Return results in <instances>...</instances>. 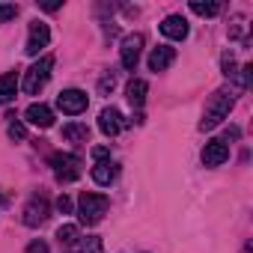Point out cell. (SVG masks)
<instances>
[{
  "label": "cell",
  "instance_id": "12",
  "mask_svg": "<svg viewBox=\"0 0 253 253\" xmlns=\"http://www.w3.org/2000/svg\"><path fill=\"white\" fill-rule=\"evenodd\" d=\"M161 33H164L167 39H176V42H182V39L188 36V21H185L182 15H167V18L161 21Z\"/></svg>",
  "mask_w": 253,
  "mask_h": 253
},
{
  "label": "cell",
  "instance_id": "11",
  "mask_svg": "<svg viewBox=\"0 0 253 253\" xmlns=\"http://www.w3.org/2000/svg\"><path fill=\"white\" fill-rule=\"evenodd\" d=\"M24 119L30 125H39V128H51V125H54V110L48 104H30L24 110Z\"/></svg>",
  "mask_w": 253,
  "mask_h": 253
},
{
  "label": "cell",
  "instance_id": "19",
  "mask_svg": "<svg viewBox=\"0 0 253 253\" xmlns=\"http://www.w3.org/2000/svg\"><path fill=\"white\" fill-rule=\"evenodd\" d=\"M81 238V229L75 226V223H63L60 229H57V241L63 244V247H69V244H75Z\"/></svg>",
  "mask_w": 253,
  "mask_h": 253
},
{
  "label": "cell",
  "instance_id": "27",
  "mask_svg": "<svg viewBox=\"0 0 253 253\" xmlns=\"http://www.w3.org/2000/svg\"><path fill=\"white\" fill-rule=\"evenodd\" d=\"M57 209H60V211H63V214H69V211H72V200H69V197H66V194H63V197H60V200H57Z\"/></svg>",
  "mask_w": 253,
  "mask_h": 253
},
{
  "label": "cell",
  "instance_id": "21",
  "mask_svg": "<svg viewBox=\"0 0 253 253\" xmlns=\"http://www.w3.org/2000/svg\"><path fill=\"white\" fill-rule=\"evenodd\" d=\"M9 137H12V140H24V137H27L24 122H18V119H12V122H9Z\"/></svg>",
  "mask_w": 253,
  "mask_h": 253
},
{
  "label": "cell",
  "instance_id": "7",
  "mask_svg": "<svg viewBox=\"0 0 253 253\" xmlns=\"http://www.w3.org/2000/svg\"><path fill=\"white\" fill-rule=\"evenodd\" d=\"M140 51H143V33H131V36H125L122 39V48H119V60L125 69H137L140 63Z\"/></svg>",
  "mask_w": 253,
  "mask_h": 253
},
{
  "label": "cell",
  "instance_id": "15",
  "mask_svg": "<svg viewBox=\"0 0 253 253\" xmlns=\"http://www.w3.org/2000/svg\"><path fill=\"white\" fill-rule=\"evenodd\" d=\"M116 173H119V167H116V164L101 161V164H95V167H92V182L104 188V185H110V182L116 179Z\"/></svg>",
  "mask_w": 253,
  "mask_h": 253
},
{
  "label": "cell",
  "instance_id": "6",
  "mask_svg": "<svg viewBox=\"0 0 253 253\" xmlns=\"http://www.w3.org/2000/svg\"><path fill=\"white\" fill-rule=\"evenodd\" d=\"M48 214H51V206H48V200H45L42 194H36V197H30V203L24 206V211H21V220H24L27 226H42V223L48 220Z\"/></svg>",
  "mask_w": 253,
  "mask_h": 253
},
{
  "label": "cell",
  "instance_id": "22",
  "mask_svg": "<svg viewBox=\"0 0 253 253\" xmlns=\"http://www.w3.org/2000/svg\"><path fill=\"white\" fill-rule=\"evenodd\" d=\"M113 86H116V75H113V72H107V75L98 81V92H101V95H107Z\"/></svg>",
  "mask_w": 253,
  "mask_h": 253
},
{
  "label": "cell",
  "instance_id": "17",
  "mask_svg": "<svg viewBox=\"0 0 253 253\" xmlns=\"http://www.w3.org/2000/svg\"><path fill=\"white\" fill-rule=\"evenodd\" d=\"M63 137L69 143H86L89 140V128L81 125V122H69V125H63Z\"/></svg>",
  "mask_w": 253,
  "mask_h": 253
},
{
  "label": "cell",
  "instance_id": "2",
  "mask_svg": "<svg viewBox=\"0 0 253 253\" xmlns=\"http://www.w3.org/2000/svg\"><path fill=\"white\" fill-rule=\"evenodd\" d=\"M107 197L104 194H81V200H78V217H81V223H86V226H95L104 214H107Z\"/></svg>",
  "mask_w": 253,
  "mask_h": 253
},
{
  "label": "cell",
  "instance_id": "5",
  "mask_svg": "<svg viewBox=\"0 0 253 253\" xmlns=\"http://www.w3.org/2000/svg\"><path fill=\"white\" fill-rule=\"evenodd\" d=\"M86 104H89V98H86L84 89H63V92L57 95V107H60L66 116H78V113H84Z\"/></svg>",
  "mask_w": 253,
  "mask_h": 253
},
{
  "label": "cell",
  "instance_id": "24",
  "mask_svg": "<svg viewBox=\"0 0 253 253\" xmlns=\"http://www.w3.org/2000/svg\"><path fill=\"white\" fill-rule=\"evenodd\" d=\"M89 155L95 158V164H101V161H107L110 149H107V146H92V149H89Z\"/></svg>",
  "mask_w": 253,
  "mask_h": 253
},
{
  "label": "cell",
  "instance_id": "23",
  "mask_svg": "<svg viewBox=\"0 0 253 253\" xmlns=\"http://www.w3.org/2000/svg\"><path fill=\"white\" fill-rule=\"evenodd\" d=\"M15 15H18V6L15 3H0V24L9 21V18H15Z\"/></svg>",
  "mask_w": 253,
  "mask_h": 253
},
{
  "label": "cell",
  "instance_id": "14",
  "mask_svg": "<svg viewBox=\"0 0 253 253\" xmlns=\"http://www.w3.org/2000/svg\"><path fill=\"white\" fill-rule=\"evenodd\" d=\"M18 92V75L15 72H6L0 75V104H9Z\"/></svg>",
  "mask_w": 253,
  "mask_h": 253
},
{
  "label": "cell",
  "instance_id": "1",
  "mask_svg": "<svg viewBox=\"0 0 253 253\" xmlns=\"http://www.w3.org/2000/svg\"><path fill=\"white\" fill-rule=\"evenodd\" d=\"M232 92H226V89H220V92H214L211 95V101L206 104V113H203V119H200V131H211V128H217V125L229 116V110H232Z\"/></svg>",
  "mask_w": 253,
  "mask_h": 253
},
{
  "label": "cell",
  "instance_id": "25",
  "mask_svg": "<svg viewBox=\"0 0 253 253\" xmlns=\"http://www.w3.org/2000/svg\"><path fill=\"white\" fill-rule=\"evenodd\" d=\"M27 253H51V250H48V244H45L42 238H36V241L27 244Z\"/></svg>",
  "mask_w": 253,
  "mask_h": 253
},
{
  "label": "cell",
  "instance_id": "9",
  "mask_svg": "<svg viewBox=\"0 0 253 253\" xmlns=\"http://www.w3.org/2000/svg\"><path fill=\"white\" fill-rule=\"evenodd\" d=\"M98 128H101V134H107V137H116V134L125 128L122 113H119L116 107H104V110L98 113Z\"/></svg>",
  "mask_w": 253,
  "mask_h": 253
},
{
  "label": "cell",
  "instance_id": "26",
  "mask_svg": "<svg viewBox=\"0 0 253 253\" xmlns=\"http://www.w3.org/2000/svg\"><path fill=\"white\" fill-rule=\"evenodd\" d=\"M223 75H226V78H232V75H235V60H232L229 54L223 57Z\"/></svg>",
  "mask_w": 253,
  "mask_h": 253
},
{
  "label": "cell",
  "instance_id": "28",
  "mask_svg": "<svg viewBox=\"0 0 253 253\" xmlns=\"http://www.w3.org/2000/svg\"><path fill=\"white\" fill-rule=\"evenodd\" d=\"M42 9H48V12H54V9H60V0H48V3H42Z\"/></svg>",
  "mask_w": 253,
  "mask_h": 253
},
{
  "label": "cell",
  "instance_id": "8",
  "mask_svg": "<svg viewBox=\"0 0 253 253\" xmlns=\"http://www.w3.org/2000/svg\"><path fill=\"white\" fill-rule=\"evenodd\" d=\"M48 42H51V30H48V24H45V21H33V24H30V36H27L24 51H27L30 57H39V51L48 48Z\"/></svg>",
  "mask_w": 253,
  "mask_h": 253
},
{
  "label": "cell",
  "instance_id": "16",
  "mask_svg": "<svg viewBox=\"0 0 253 253\" xmlns=\"http://www.w3.org/2000/svg\"><path fill=\"white\" fill-rule=\"evenodd\" d=\"M146 81H140V78H134V81H128V86H125V98H128L134 107H140L143 101H146Z\"/></svg>",
  "mask_w": 253,
  "mask_h": 253
},
{
  "label": "cell",
  "instance_id": "3",
  "mask_svg": "<svg viewBox=\"0 0 253 253\" xmlns=\"http://www.w3.org/2000/svg\"><path fill=\"white\" fill-rule=\"evenodd\" d=\"M51 69H54V57H39L27 72H24V92L27 95H36L45 84H48V78H51Z\"/></svg>",
  "mask_w": 253,
  "mask_h": 253
},
{
  "label": "cell",
  "instance_id": "13",
  "mask_svg": "<svg viewBox=\"0 0 253 253\" xmlns=\"http://www.w3.org/2000/svg\"><path fill=\"white\" fill-rule=\"evenodd\" d=\"M173 60H176V48L158 45V48H152V54H149V69H152V72H164Z\"/></svg>",
  "mask_w": 253,
  "mask_h": 253
},
{
  "label": "cell",
  "instance_id": "4",
  "mask_svg": "<svg viewBox=\"0 0 253 253\" xmlns=\"http://www.w3.org/2000/svg\"><path fill=\"white\" fill-rule=\"evenodd\" d=\"M48 164H51V170L60 182H75L81 176V158L72 155V152H54Z\"/></svg>",
  "mask_w": 253,
  "mask_h": 253
},
{
  "label": "cell",
  "instance_id": "20",
  "mask_svg": "<svg viewBox=\"0 0 253 253\" xmlns=\"http://www.w3.org/2000/svg\"><path fill=\"white\" fill-rule=\"evenodd\" d=\"M191 9H194L197 15H206V18H211V15H217V12H220V3H217V0H206V3H203V0H194V3H191Z\"/></svg>",
  "mask_w": 253,
  "mask_h": 253
},
{
  "label": "cell",
  "instance_id": "18",
  "mask_svg": "<svg viewBox=\"0 0 253 253\" xmlns=\"http://www.w3.org/2000/svg\"><path fill=\"white\" fill-rule=\"evenodd\" d=\"M69 247H72L69 253H101V250H104L98 235H86V238H78V241H75V244H69Z\"/></svg>",
  "mask_w": 253,
  "mask_h": 253
},
{
  "label": "cell",
  "instance_id": "10",
  "mask_svg": "<svg viewBox=\"0 0 253 253\" xmlns=\"http://www.w3.org/2000/svg\"><path fill=\"white\" fill-rule=\"evenodd\" d=\"M226 158H229L226 140H209V143H206V149H203V164H206V167H220Z\"/></svg>",
  "mask_w": 253,
  "mask_h": 253
}]
</instances>
